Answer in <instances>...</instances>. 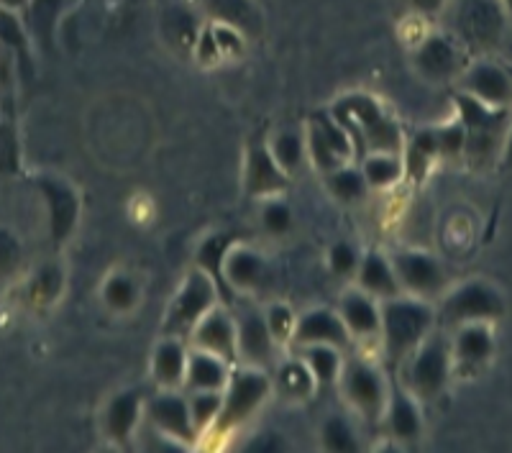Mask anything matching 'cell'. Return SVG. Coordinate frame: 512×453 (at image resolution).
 I'll use <instances>...</instances> for the list:
<instances>
[{"mask_svg": "<svg viewBox=\"0 0 512 453\" xmlns=\"http://www.w3.org/2000/svg\"><path fill=\"white\" fill-rule=\"evenodd\" d=\"M379 313H382L384 346H387L390 356H395V359L418 349L433 323L431 308L420 300L390 297Z\"/></svg>", "mask_w": 512, "mask_h": 453, "instance_id": "1", "label": "cell"}, {"mask_svg": "<svg viewBox=\"0 0 512 453\" xmlns=\"http://www.w3.org/2000/svg\"><path fill=\"white\" fill-rule=\"evenodd\" d=\"M269 395V379L264 372L256 369H244L228 377L226 392H223L221 415L216 420L218 430H231L233 425L244 423L256 407L262 405L264 397Z\"/></svg>", "mask_w": 512, "mask_h": 453, "instance_id": "2", "label": "cell"}, {"mask_svg": "<svg viewBox=\"0 0 512 453\" xmlns=\"http://www.w3.org/2000/svg\"><path fill=\"white\" fill-rule=\"evenodd\" d=\"M507 11L502 0H464L459 8V34L479 49H492L502 41Z\"/></svg>", "mask_w": 512, "mask_h": 453, "instance_id": "3", "label": "cell"}, {"mask_svg": "<svg viewBox=\"0 0 512 453\" xmlns=\"http://www.w3.org/2000/svg\"><path fill=\"white\" fill-rule=\"evenodd\" d=\"M210 308H216V282L205 272H192L185 285H182L180 295L172 302V308H169V331H192Z\"/></svg>", "mask_w": 512, "mask_h": 453, "instance_id": "4", "label": "cell"}, {"mask_svg": "<svg viewBox=\"0 0 512 453\" xmlns=\"http://www.w3.org/2000/svg\"><path fill=\"white\" fill-rule=\"evenodd\" d=\"M448 369H451L448 343L443 338H431L423 346H418L413 361H410V387L420 397L438 395L446 387Z\"/></svg>", "mask_w": 512, "mask_h": 453, "instance_id": "5", "label": "cell"}, {"mask_svg": "<svg viewBox=\"0 0 512 453\" xmlns=\"http://www.w3.org/2000/svg\"><path fill=\"white\" fill-rule=\"evenodd\" d=\"M346 121L359 126V134L369 141L374 151H392L395 154L400 149V131L390 118L379 111L374 100L364 98V95H354V98L346 100Z\"/></svg>", "mask_w": 512, "mask_h": 453, "instance_id": "6", "label": "cell"}, {"mask_svg": "<svg viewBox=\"0 0 512 453\" xmlns=\"http://www.w3.org/2000/svg\"><path fill=\"white\" fill-rule=\"evenodd\" d=\"M502 310H505L502 297L484 282H469L461 290H456L446 302V315L456 323L497 318V315H502Z\"/></svg>", "mask_w": 512, "mask_h": 453, "instance_id": "7", "label": "cell"}, {"mask_svg": "<svg viewBox=\"0 0 512 453\" xmlns=\"http://www.w3.org/2000/svg\"><path fill=\"white\" fill-rule=\"evenodd\" d=\"M146 415H149V420H152L162 433L177 438V441L190 443L192 438H195V433H198V428L192 423L190 400L175 395V392L154 397V400L149 402V407H146Z\"/></svg>", "mask_w": 512, "mask_h": 453, "instance_id": "8", "label": "cell"}, {"mask_svg": "<svg viewBox=\"0 0 512 453\" xmlns=\"http://www.w3.org/2000/svg\"><path fill=\"white\" fill-rule=\"evenodd\" d=\"M344 392L364 415H379L384 407V382L372 366L351 361L344 369Z\"/></svg>", "mask_w": 512, "mask_h": 453, "instance_id": "9", "label": "cell"}, {"mask_svg": "<svg viewBox=\"0 0 512 453\" xmlns=\"http://www.w3.org/2000/svg\"><path fill=\"white\" fill-rule=\"evenodd\" d=\"M192 341L198 349L210 351L221 359H233L236 356V323L226 310L210 308L198 320V326L192 331Z\"/></svg>", "mask_w": 512, "mask_h": 453, "instance_id": "10", "label": "cell"}, {"mask_svg": "<svg viewBox=\"0 0 512 453\" xmlns=\"http://www.w3.org/2000/svg\"><path fill=\"white\" fill-rule=\"evenodd\" d=\"M292 338L300 346L328 343V346H336V349H346L351 341V333L344 326L341 315H333L328 310H313V313L303 315V318L297 320Z\"/></svg>", "mask_w": 512, "mask_h": 453, "instance_id": "11", "label": "cell"}, {"mask_svg": "<svg viewBox=\"0 0 512 453\" xmlns=\"http://www.w3.org/2000/svg\"><path fill=\"white\" fill-rule=\"evenodd\" d=\"M415 67L425 80H448L459 72V49L446 36H428L415 52Z\"/></svg>", "mask_w": 512, "mask_h": 453, "instance_id": "12", "label": "cell"}, {"mask_svg": "<svg viewBox=\"0 0 512 453\" xmlns=\"http://www.w3.org/2000/svg\"><path fill=\"white\" fill-rule=\"evenodd\" d=\"M397 282L415 295H431L443 285V272L436 259L425 254H400L392 262Z\"/></svg>", "mask_w": 512, "mask_h": 453, "instance_id": "13", "label": "cell"}, {"mask_svg": "<svg viewBox=\"0 0 512 453\" xmlns=\"http://www.w3.org/2000/svg\"><path fill=\"white\" fill-rule=\"evenodd\" d=\"M464 88L472 98L484 105H510L512 103V80L495 67V64H477L466 72Z\"/></svg>", "mask_w": 512, "mask_h": 453, "instance_id": "14", "label": "cell"}, {"mask_svg": "<svg viewBox=\"0 0 512 453\" xmlns=\"http://www.w3.org/2000/svg\"><path fill=\"white\" fill-rule=\"evenodd\" d=\"M272 343L274 338L264 315L249 313L236 323V354L244 356L249 364H267L272 359Z\"/></svg>", "mask_w": 512, "mask_h": 453, "instance_id": "15", "label": "cell"}, {"mask_svg": "<svg viewBox=\"0 0 512 453\" xmlns=\"http://www.w3.org/2000/svg\"><path fill=\"white\" fill-rule=\"evenodd\" d=\"M338 315L344 320V326L349 328L351 336L369 338L377 336L382 331V313L377 310L374 300L364 292H351L341 300Z\"/></svg>", "mask_w": 512, "mask_h": 453, "instance_id": "16", "label": "cell"}, {"mask_svg": "<svg viewBox=\"0 0 512 453\" xmlns=\"http://www.w3.org/2000/svg\"><path fill=\"white\" fill-rule=\"evenodd\" d=\"M228 369L226 359L210 354V351L195 349V354L187 356V369H185V382L190 390H226L228 384Z\"/></svg>", "mask_w": 512, "mask_h": 453, "instance_id": "17", "label": "cell"}, {"mask_svg": "<svg viewBox=\"0 0 512 453\" xmlns=\"http://www.w3.org/2000/svg\"><path fill=\"white\" fill-rule=\"evenodd\" d=\"M246 187L251 195H267L285 187V172L274 162L272 151L267 149H251L249 162H246Z\"/></svg>", "mask_w": 512, "mask_h": 453, "instance_id": "18", "label": "cell"}, {"mask_svg": "<svg viewBox=\"0 0 512 453\" xmlns=\"http://www.w3.org/2000/svg\"><path fill=\"white\" fill-rule=\"evenodd\" d=\"M141 415V397L136 392H123V395L113 397L108 410H105V433L113 441L123 443L134 433L136 423Z\"/></svg>", "mask_w": 512, "mask_h": 453, "instance_id": "19", "label": "cell"}, {"mask_svg": "<svg viewBox=\"0 0 512 453\" xmlns=\"http://www.w3.org/2000/svg\"><path fill=\"white\" fill-rule=\"evenodd\" d=\"M359 282L361 287H364V292L372 297L390 300V297L400 295V282H397L395 267L379 254H369L367 259L361 262Z\"/></svg>", "mask_w": 512, "mask_h": 453, "instance_id": "20", "label": "cell"}, {"mask_svg": "<svg viewBox=\"0 0 512 453\" xmlns=\"http://www.w3.org/2000/svg\"><path fill=\"white\" fill-rule=\"evenodd\" d=\"M262 272V256L254 254L251 249H244V246L228 251L226 259H223V277H226L236 290H251V287L262 279Z\"/></svg>", "mask_w": 512, "mask_h": 453, "instance_id": "21", "label": "cell"}, {"mask_svg": "<svg viewBox=\"0 0 512 453\" xmlns=\"http://www.w3.org/2000/svg\"><path fill=\"white\" fill-rule=\"evenodd\" d=\"M185 369H187V354L180 346V341L169 338V341L159 343L154 351V377L164 387H175V384L185 382Z\"/></svg>", "mask_w": 512, "mask_h": 453, "instance_id": "22", "label": "cell"}, {"mask_svg": "<svg viewBox=\"0 0 512 453\" xmlns=\"http://www.w3.org/2000/svg\"><path fill=\"white\" fill-rule=\"evenodd\" d=\"M387 410H390V413H387V418H390V430L397 441H415V438L420 436L418 407H415V402L410 400L408 395H402V392L392 395Z\"/></svg>", "mask_w": 512, "mask_h": 453, "instance_id": "23", "label": "cell"}, {"mask_svg": "<svg viewBox=\"0 0 512 453\" xmlns=\"http://www.w3.org/2000/svg\"><path fill=\"white\" fill-rule=\"evenodd\" d=\"M44 190L49 192V203H52L54 239H64V236L72 231V223H75V215H77L75 195H72L67 187L59 185V182H47Z\"/></svg>", "mask_w": 512, "mask_h": 453, "instance_id": "24", "label": "cell"}, {"mask_svg": "<svg viewBox=\"0 0 512 453\" xmlns=\"http://www.w3.org/2000/svg\"><path fill=\"white\" fill-rule=\"evenodd\" d=\"M303 361L308 364L310 372H313L315 382L320 384L336 382V377L341 374V356H338L336 346H328V343L305 346Z\"/></svg>", "mask_w": 512, "mask_h": 453, "instance_id": "25", "label": "cell"}, {"mask_svg": "<svg viewBox=\"0 0 512 453\" xmlns=\"http://www.w3.org/2000/svg\"><path fill=\"white\" fill-rule=\"evenodd\" d=\"M277 384H280V390L287 397H292V400H305V397L313 395L315 377L305 361H287V364L280 366V372H277Z\"/></svg>", "mask_w": 512, "mask_h": 453, "instance_id": "26", "label": "cell"}, {"mask_svg": "<svg viewBox=\"0 0 512 453\" xmlns=\"http://www.w3.org/2000/svg\"><path fill=\"white\" fill-rule=\"evenodd\" d=\"M361 175L372 187H390L400 180L402 164L392 151H374L372 157H367Z\"/></svg>", "mask_w": 512, "mask_h": 453, "instance_id": "27", "label": "cell"}, {"mask_svg": "<svg viewBox=\"0 0 512 453\" xmlns=\"http://www.w3.org/2000/svg\"><path fill=\"white\" fill-rule=\"evenodd\" d=\"M454 351L456 359L464 361L466 366H477L482 364L489 356V351H492V338H489V333L479 326L464 328V331L459 333V338H456Z\"/></svg>", "mask_w": 512, "mask_h": 453, "instance_id": "28", "label": "cell"}, {"mask_svg": "<svg viewBox=\"0 0 512 453\" xmlns=\"http://www.w3.org/2000/svg\"><path fill=\"white\" fill-rule=\"evenodd\" d=\"M367 187V180H364L359 169L336 167L328 175V190L333 192V198L344 200V203H354V200L364 198Z\"/></svg>", "mask_w": 512, "mask_h": 453, "instance_id": "29", "label": "cell"}, {"mask_svg": "<svg viewBox=\"0 0 512 453\" xmlns=\"http://www.w3.org/2000/svg\"><path fill=\"white\" fill-rule=\"evenodd\" d=\"M223 395L218 390H198L190 397V413L195 428H208L210 423H216L221 415Z\"/></svg>", "mask_w": 512, "mask_h": 453, "instance_id": "30", "label": "cell"}, {"mask_svg": "<svg viewBox=\"0 0 512 453\" xmlns=\"http://www.w3.org/2000/svg\"><path fill=\"white\" fill-rule=\"evenodd\" d=\"M228 254V239L226 236H210L198 251V264L210 279L223 277V259Z\"/></svg>", "mask_w": 512, "mask_h": 453, "instance_id": "31", "label": "cell"}, {"mask_svg": "<svg viewBox=\"0 0 512 453\" xmlns=\"http://www.w3.org/2000/svg\"><path fill=\"white\" fill-rule=\"evenodd\" d=\"M272 157L287 175V172H292V169L300 164V159H303V139L297 134H292V131H285V134H280L272 141Z\"/></svg>", "mask_w": 512, "mask_h": 453, "instance_id": "32", "label": "cell"}, {"mask_svg": "<svg viewBox=\"0 0 512 453\" xmlns=\"http://www.w3.org/2000/svg\"><path fill=\"white\" fill-rule=\"evenodd\" d=\"M105 305L113 310H131L136 305V285L128 277H111L103 287Z\"/></svg>", "mask_w": 512, "mask_h": 453, "instance_id": "33", "label": "cell"}, {"mask_svg": "<svg viewBox=\"0 0 512 453\" xmlns=\"http://www.w3.org/2000/svg\"><path fill=\"white\" fill-rule=\"evenodd\" d=\"M323 446L328 451H356L359 443L354 438V430L344 423L341 418H331L323 425Z\"/></svg>", "mask_w": 512, "mask_h": 453, "instance_id": "34", "label": "cell"}, {"mask_svg": "<svg viewBox=\"0 0 512 453\" xmlns=\"http://www.w3.org/2000/svg\"><path fill=\"white\" fill-rule=\"evenodd\" d=\"M264 318H267L269 333H272L274 341H285L295 333V315L287 305H272V310Z\"/></svg>", "mask_w": 512, "mask_h": 453, "instance_id": "35", "label": "cell"}, {"mask_svg": "<svg viewBox=\"0 0 512 453\" xmlns=\"http://www.w3.org/2000/svg\"><path fill=\"white\" fill-rule=\"evenodd\" d=\"M310 151H313V159L323 169L341 167V159H338V154L331 149V146H328V141L320 136V131L315 126L310 128Z\"/></svg>", "mask_w": 512, "mask_h": 453, "instance_id": "36", "label": "cell"}, {"mask_svg": "<svg viewBox=\"0 0 512 453\" xmlns=\"http://www.w3.org/2000/svg\"><path fill=\"white\" fill-rule=\"evenodd\" d=\"M264 226H267L269 233H285L290 228V208L285 203H272L264 208L262 215Z\"/></svg>", "mask_w": 512, "mask_h": 453, "instance_id": "37", "label": "cell"}, {"mask_svg": "<svg viewBox=\"0 0 512 453\" xmlns=\"http://www.w3.org/2000/svg\"><path fill=\"white\" fill-rule=\"evenodd\" d=\"M18 241L8 231H0V274L11 272L18 264Z\"/></svg>", "mask_w": 512, "mask_h": 453, "instance_id": "38", "label": "cell"}, {"mask_svg": "<svg viewBox=\"0 0 512 453\" xmlns=\"http://www.w3.org/2000/svg\"><path fill=\"white\" fill-rule=\"evenodd\" d=\"M436 141L438 151H443V154H459L464 149V131H461V126L443 128V131H436Z\"/></svg>", "mask_w": 512, "mask_h": 453, "instance_id": "39", "label": "cell"}, {"mask_svg": "<svg viewBox=\"0 0 512 453\" xmlns=\"http://www.w3.org/2000/svg\"><path fill=\"white\" fill-rule=\"evenodd\" d=\"M331 269L336 274H351L356 269V254L351 246L338 244L331 249Z\"/></svg>", "mask_w": 512, "mask_h": 453, "instance_id": "40", "label": "cell"}, {"mask_svg": "<svg viewBox=\"0 0 512 453\" xmlns=\"http://www.w3.org/2000/svg\"><path fill=\"white\" fill-rule=\"evenodd\" d=\"M410 3H413L415 11L425 13V16H433V13H438L446 6V0H410Z\"/></svg>", "mask_w": 512, "mask_h": 453, "instance_id": "41", "label": "cell"}, {"mask_svg": "<svg viewBox=\"0 0 512 453\" xmlns=\"http://www.w3.org/2000/svg\"><path fill=\"white\" fill-rule=\"evenodd\" d=\"M26 0H0V8H6V11H18V8H24Z\"/></svg>", "mask_w": 512, "mask_h": 453, "instance_id": "42", "label": "cell"}, {"mask_svg": "<svg viewBox=\"0 0 512 453\" xmlns=\"http://www.w3.org/2000/svg\"><path fill=\"white\" fill-rule=\"evenodd\" d=\"M507 164L512 167V134H510V144H507Z\"/></svg>", "mask_w": 512, "mask_h": 453, "instance_id": "43", "label": "cell"}, {"mask_svg": "<svg viewBox=\"0 0 512 453\" xmlns=\"http://www.w3.org/2000/svg\"><path fill=\"white\" fill-rule=\"evenodd\" d=\"M502 6H505L507 16H510V18H512V0H502Z\"/></svg>", "mask_w": 512, "mask_h": 453, "instance_id": "44", "label": "cell"}]
</instances>
